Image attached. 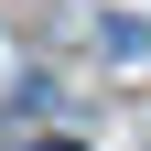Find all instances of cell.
Here are the masks:
<instances>
[{"mask_svg":"<svg viewBox=\"0 0 151 151\" xmlns=\"http://www.w3.org/2000/svg\"><path fill=\"white\" fill-rule=\"evenodd\" d=\"M32 151H76V140H32Z\"/></svg>","mask_w":151,"mask_h":151,"instance_id":"obj_1","label":"cell"}]
</instances>
